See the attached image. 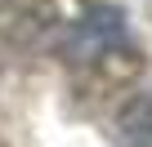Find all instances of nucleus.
Masks as SVG:
<instances>
[{
    "instance_id": "f257e3e1",
    "label": "nucleus",
    "mask_w": 152,
    "mask_h": 147,
    "mask_svg": "<svg viewBox=\"0 0 152 147\" xmlns=\"http://www.w3.org/2000/svg\"><path fill=\"white\" fill-rule=\"evenodd\" d=\"M121 40H125L121 14H116V9H90L81 22L72 27L67 54H72V62H94V58H103L107 49H116Z\"/></svg>"
},
{
    "instance_id": "f03ea898",
    "label": "nucleus",
    "mask_w": 152,
    "mask_h": 147,
    "mask_svg": "<svg viewBox=\"0 0 152 147\" xmlns=\"http://www.w3.org/2000/svg\"><path fill=\"white\" fill-rule=\"evenodd\" d=\"M121 138L130 147H152V94H139L121 112Z\"/></svg>"
}]
</instances>
